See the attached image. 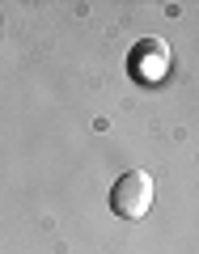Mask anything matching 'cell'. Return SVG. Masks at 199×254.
<instances>
[{
  "mask_svg": "<svg viewBox=\"0 0 199 254\" xmlns=\"http://www.w3.org/2000/svg\"><path fill=\"white\" fill-rule=\"evenodd\" d=\"M127 68H132V76L136 81H165V72H170V47L161 43V38H144V43L132 51V60H127Z\"/></svg>",
  "mask_w": 199,
  "mask_h": 254,
  "instance_id": "cell-2",
  "label": "cell"
},
{
  "mask_svg": "<svg viewBox=\"0 0 199 254\" xmlns=\"http://www.w3.org/2000/svg\"><path fill=\"white\" fill-rule=\"evenodd\" d=\"M110 208L123 220L148 216V208H153V178H148L144 170H127L123 178L115 182V190H110Z\"/></svg>",
  "mask_w": 199,
  "mask_h": 254,
  "instance_id": "cell-1",
  "label": "cell"
}]
</instances>
